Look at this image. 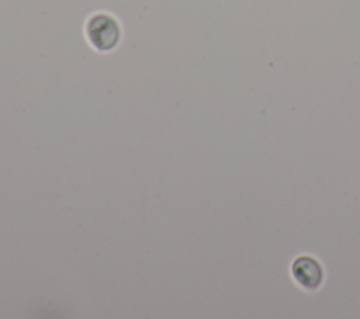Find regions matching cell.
<instances>
[{
    "label": "cell",
    "instance_id": "obj_1",
    "mask_svg": "<svg viewBox=\"0 0 360 319\" xmlns=\"http://www.w3.org/2000/svg\"><path fill=\"white\" fill-rule=\"evenodd\" d=\"M84 35L93 49L98 52H110L120 45L122 28L112 14L107 11H96L84 22Z\"/></svg>",
    "mask_w": 360,
    "mask_h": 319
},
{
    "label": "cell",
    "instance_id": "obj_2",
    "mask_svg": "<svg viewBox=\"0 0 360 319\" xmlns=\"http://www.w3.org/2000/svg\"><path fill=\"white\" fill-rule=\"evenodd\" d=\"M291 275L301 288L315 291L323 284L325 268L315 256L300 254L291 263Z\"/></svg>",
    "mask_w": 360,
    "mask_h": 319
}]
</instances>
